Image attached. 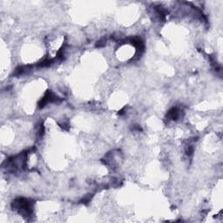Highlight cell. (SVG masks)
<instances>
[{"instance_id": "1", "label": "cell", "mask_w": 223, "mask_h": 223, "mask_svg": "<svg viewBox=\"0 0 223 223\" xmlns=\"http://www.w3.org/2000/svg\"><path fill=\"white\" fill-rule=\"evenodd\" d=\"M168 118L172 120H176L179 116H180V111L177 108H172L170 111H168Z\"/></svg>"}]
</instances>
